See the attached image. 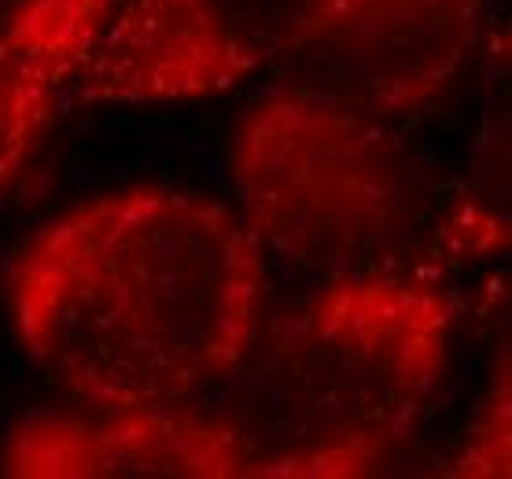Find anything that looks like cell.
<instances>
[{"mask_svg":"<svg viewBox=\"0 0 512 479\" xmlns=\"http://www.w3.org/2000/svg\"><path fill=\"white\" fill-rule=\"evenodd\" d=\"M8 295L23 351L74 402L188 406L262 332L266 262L222 203L137 185L52 218Z\"/></svg>","mask_w":512,"mask_h":479,"instance_id":"cell-1","label":"cell"},{"mask_svg":"<svg viewBox=\"0 0 512 479\" xmlns=\"http://www.w3.org/2000/svg\"><path fill=\"white\" fill-rule=\"evenodd\" d=\"M454 303L417 269L325 281L218 391L251 479H354L413 439L450 365Z\"/></svg>","mask_w":512,"mask_h":479,"instance_id":"cell-2","label":"cell"},{"mask_svg":"<svg viewBox=\"0 0 512 479\" xmlns=\"http://www.w3.org/2000/svg\"><path fill=\"white\" fill-rule=\"evenodd\" d=\"M240 222L262 255L317 281L409 269L424 174L384 118L280 85L233 141Z\"/></svg>","mask_w":512,"mask_h":479,"instance_id":"cell-3","label":"cell"},{"mask_svg":"<svg viewBox=\"0 0 512 479\" xmlns=\"http://www.w3.org/2000/svg\"><path fill=\"white\" fill-rule=\"evenodd\" d=\"M325 0H118L85 74V104H188L273 67Z\"/></svg>","mask_w":512,"mask_h":479,"instance_id":"cell-4","label":"cell"},{"mask_svg":"<svg viewBox=\"0 0 512 479\" xmlns=\"http://www.w3.org/2000/svg\"><path fill=\"white\" fill-rule=\"evenodd\" d=\"M479 19L483 0H325L280 59L284 85L391 122L457 82Z\"/></svg>","mask_w":512,"mask_h":479,"instance_id":"cell-5","label":"cell"},{"mask_svg":"<svg viewBox=\"0 0 512 479\" xmlns=\"http://www.w3.org/2000/svg\"><path fill=\"white\" fill-rule=\"evenodd\" d=\"M12 479H244V450L210 409L37 413L0 450Z\"/></svg>","mask_w":512,"mask_h":479,"instance_id":"cell-6","label":"cell"},{"mask_svg":"<svg viewBox=\"0 0 512 479\" xmlns=\"http://www.w3.org/2000/svg\"><path fill=\"white\" fill-rule=\"evenodd\" d=\"M115 0H0V85L56 122L107 30Z\"/></svg>","mask_w":512,"mask_h":479,"instance_id":"cell-7","label":"cell"},{"mask_svg":"<svg viewBox=\"0 0 512 479\" xmlns=\"http://www.w3.org/2000/svg\"><path fill=\"white\" fill-rule=\"evenodd\" d=\"M509 417H512L509 358L501 354V369L494 373L487 395H483V402H479L472 421H468L461 450L450 457V476H472V479L509 476V435H512Z\"/></svg>","mask_w":512,"mask_h":479,"instance_id":"cell-8","label":"cell"},{"mask_svg":"<svg viewBox=\"0 0 512 479\" xmlns=\"http://www.w3.org/2000/svg\"><path fill=\"white\" fill-rule=\"evenodd\" d=\"M48 118H41L37 111L15 100L4 85H0V196L19 181L34 152L41 148L48 133Z\"/></svg>","mask_w":512,"mask_h":479,"instance_id":"cell-9","label":"cell"}]
</instances>
